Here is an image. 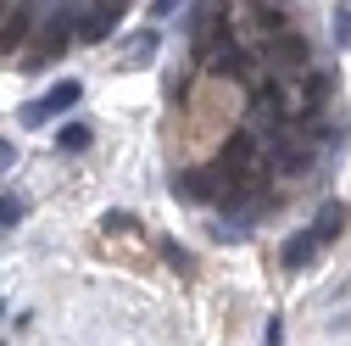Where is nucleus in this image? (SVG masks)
<instances>
[{
    "label": "nucleus",
    "mask_w": 351,
    "mask_h": 346,
    "mask_svg": "<svg viewBox=\"0 0 351 346\" xmlns=\"http://www.w3.org/2000/svg\"><path fill=\"white\" fill-rule=\"evenodd\" d=\"M217 162H223V173L234 179V190H262V185H268V173H274V162L256 157V140L251 135H234Z\"/></svg>",
    "instance_id": "obj_1"
},
{
    "label": "nucleus",
    "mask_w": 351,
    "mask_h": 346,
    "mask_svg": "<svg viewBox=\"0 0 351 346\" xmlns=\"http://www.w3.org/2000/svg\"><path fill=\"white\" fill-rule=\"evenodd\" d=\"M274 62H285V73L306 67V39H274Z\"/></svg>",
    "instance_id": "obj_11"
},
{
    "label": "nucleus",
    "mask_w": 351,
    "mask_h": 346,
    "mask_svg": "<svg viewBox=\"0 0 351 346\" xmlns=\"http://www.w3.org/2000/svg\"><path fill=\"white\" fill-rule=\"evenodd\" d=\"M78 12L73 6H62V12H51V23H45V34H39V45H45V51H62L67 45V39H78Z\"/></svg>",
    "instance_id": "obj_7"
},
{
    "label": "nucleus",
    "mask_w": 351,
    "mask_h": 346,
    "mask_svg": "<svg viewBox=\"0 0 351 346\" xmlns=\"http://www.w3.org/2000/svg\"><path fill=\"white\" fill-rule=\"evenodd\" d=\"M179 6H184V0H151V17L162 23V17H173V12H179Z\"/></svg>",
    "instance_id": "obj_18"
},
{
    "label": "nucleus",
    "mask_w": 351,
    "mask_h": 346,
    "mask_svg": "<svg viewBox=\"0 0 351 346\" xmlns=\"http://www.w3.org/2000/svg\"><path fill=\"white\" fill-rule=\"evenodd\" d=\"M12 162H17V151H12V140H0V173H6Z\"/></svg>",
    "instance_id": "obj_19"
},
{
    "label": "nucleus",
    "mask_w": 351,
    "mask_h": 346,
    "mask_svg": "<svg viewBox=\"0 0 351 346\" xmlns=\"http://www.w3.org/2000/svg\"><path fill=\"white\" fill-rule=\"evenodd\" d=\"M318 246H324V235H318V229H295V235L285 240V251H279V263L295 274V268H306V263L318 257Z\"/></svg>",
    "instance_id": "obj_4"
},
{
    "label": "nucleus",
    "mask_w": 351,
    "mask_h": 346,
    "mask_svg": "<svg viewBox=\"0 0 351 346\" xmlns=\"http://www.w3.org/2000/svg\"><path fill=\"white\" fill-rule=\"evenodd\" d=\"M234 190V179L223 173V162H206V168H184L179 173V196L195 207H223V196Z\"/></svg>",
    "instance_id": "obj_2"
},
{
    "label": "nucleus",
    "mask_w": 351,
    "mask_h": 346,
    "mask_svg": "<svg viewBox=\"0 0 351 346\" xmlns=\"http://www.w3.org/2000/svg\"><path fill=\"white\" fill-rule=\"evenodd\" d=\"M67 106H78V84L67 78V84H56V90H45V95H39V101H28L17 117H23V128H45L56 112H67Z\"/></svg>",
    "instance_id": "obj_3"
},
{
    "label": "nucleus",
    "mask_w": 351,
    "mask_h": 346,
    "mask_svg": "<svg viewBox=\"0 0 351 346\" xmlns=\"http://www.w3.org/2000/svg\"><path fill=\"white\" fill-rule=\"evenodd\" d=\"M23 207H28L23 196H0V224H6V229H12V224L23 218Z\"/></svg>",
    "instance_id": "obj_15"
},
{
    "label": "nucleus",
    "mask_w": 351,
    "mask_h": 346,
    "mask_svg": "<svg viewBox=\"0 0 351 346\" xmlns=\"http://www.w3.org/2000/svg\"><path fill=\"white\" fill-rule=\"evenodd\" d=\"M95 146V128L90 123H67L62 128V151H90Z\"/></svg>",
    "instance_id": "obj_13"
},
{
    "label": "nucleus",
    "mask_w": 351,
    "mask_h": 346,
    "mask_svg": "<svg viewBox=\"0 0 351 346\" xmlns=\"http://www.w3.org/2000/svg\"><path fill=\"white\" fill-rule=\"evenodd\" d=\"M112 28H117V6H90V12L78 17V39H90V45H95V39H106Z\"/></svg>",
    "instance_id": "obj_9"
},
{
    "label": "nucleus",
    "mask_w": 351,
    "mask_h": 346,
    "mask_svg": "<svg viewBox=\"0 0 351 346\" xmlns=\"http://www.w3.org/2000/svg\"><path fill=\"white\" fill-rule=\"evenodd\" d=\"M306 168H313V146H301V140H279V146H274V173L301 179Z\"/></svg>",
    "instance_id": "obj_5"
},
{
    "label": "nucleus",
    "mask_w": 351,
    "mask_h": 346,
    "mask_svg": "<svg viewBox=\"0 0 351 346\" xmlns=\"http://www.w3.org/2000/svg\"><path fill=\"white\" fill-rule=\"evenodd\" d=\"M151 51H156V34H140V39H134V45H128V56H134V67H140V62H145Z\"/></svg>",
    "instance_id": "obj_16"
},
{
    "label": "nucleus",
    "mask_w": 351,
    "mask_h": 346,
    "mask_svg": "<svg viewBox=\"0 0 351 346\" xmlns=\"http://www.w3.org/2000/svg\"><path fill=\"white\" fill-rule=\"evenodd\" d=\"M335 39H340V45H351V12H335Z\"/></svg>",
    "instance_id": "obj_17"
},
{
    "label": "nucleus",
    "mask_w": 351,
    "mask_h": 346,
    "mask_svg": "<svg viewBox=\"0 0 351 346\" xmlns=\"http://www.w3.org/2000/svg\"><path fill=\"white\" fill-rule=\"evenodd\" d=\"M0 313H6V308H0Z\"/></svg>",
    "instance_id": "obj_20"
},
{
    "label": "nucleus",
    "mask_w": 351,
    "mask_h": 346,
    "mask_svg": "<svg viewBox=\"0 0 351 346\" xmlns=\"http://www.w3.org/2000/svg\"><path fill=\"white\" fill-rule=\"evenodd\" d=\"M28 34H34V17H28V12L17 6V12L6 17V28H0V56H6V51H17L23 39H28Z\"/></svg>",
    "instance_id": "obj_10"
},
{
    "label": "nucleus",
    "mask_w": 351,
    "mask_h": 346,
    "mask_svg": "<svg viewBox=\"0 0 351 346\" xmlns=\"http://www.w3.org/2000/svg\"><path fill=\"white\" fill-rule=\"evenodd\" d=\"M313 229H318L324 240H335V235L346 229V207H340V201H324V212H318V224H313Z\"/></svg>",
    "instance_id": "obj_12"
},
{
    "label": "nucleus",
    "mask_w": 351,
    "mask_h": 346,
    "mask_svg": "<svg viewBox=\"0 0 351 346\" xmlns=\"http://www.w3.org/2000/svg\"><path fill=\"white\" fill-rule=\"evenodd\" d=\"M329 90H335V78H329V73H306V90H301V123H313V117L324 112Z\"/></svg>",
    "instance_id": "obj_8"
},
{
    "label": "nucleus",
    "mask_w": 351,
    "mask_h": 346,
    "mask_svg": "<svg viewBox=\"0 0 351 346\" xmlns=\"http://www.w3.org/2000/svg\"><path fill=\"white\" fill-rule=\"evenodd\" d=\"M206 67H212L217 78H251V73H256V56H251V51H234V45H223V51H217Z\"/></svg>",
    "instance_id": "obj_6"
},
{
    "label": "nucleus",
    "mask_w": 351,
    "mask_h": 346,
    "mask_svg": "<svg viewBox=\"0 0 351 346\" xmlns=\"http://www.w3.org/2000/svg\"><path fill=\"white\" fill-rule=\"evenodd\" d=\"M279 106H285V95H279V84H262V90H256V117H279Z\"/></svg>",
    "instance_id": "obj_14"
}]
</instances>
